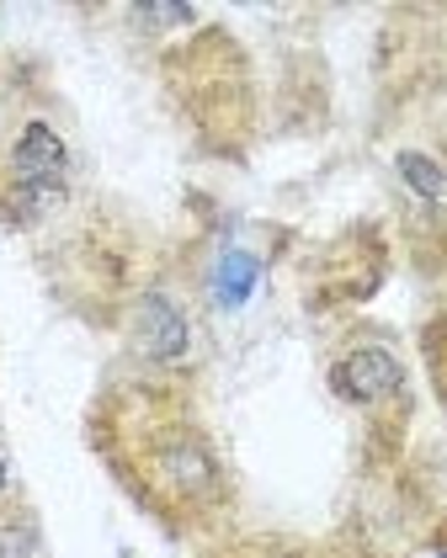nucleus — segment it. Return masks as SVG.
Returning a JSON list of instances; mask_svg holds the SVG:
<instances>
[{
	"instance_id": "nucleus-2",
	"label": "nucleus",
	"mask_w": 447,
	"mask_h": 558,
	"mask_svg": "<svg viewBox=\"0 0 447 558\" xmlns=\"http://www.w3.org/2000/svg\"><path fill=\"white\" fill-rule=\"evenodd\" d=\"M70 192L64 133L33 118L0 144V223H33Z\"/></svg>"
},
{
	"instance_id": "nucleus-6",
	"label": "nucleus",
	"mask_w": 447,
	"mask_h": 558,
	"mask_svg": "<svg viewBox=\"0 0 447 558\" xmlns=\"http://www.w3.org/2000/svg\"><path fill=\"white\" fill-rule=\"evenodd\" d=\"M214 558H352V554L325 548V543H299V537H245V543H229Z\"/></svg>"
},
{
	"instance_id": "nucleus-9",
	"label": "nucleus",
	"mask_w": 447,
	"mask_h": 558,
	"mask_svg": "<svg viewBox=\"0 0 447 558\" xmlns=\"http://www.w3.org/2000/svg\"><path fill=\"white\" fill-rule=\"evenodd\" d=\"M400 171H404V181H410L415 192H426V197H443V171H437L426 155H400Z\"/></svg>"
},
{
	"instance_id": "nucleus-3",
	"label": "nucleus",
	"mask_w": 447,
	"mask_h": 558,
	"mask_svg": "<svg viewBox=\"0 0 447 558\" xmlns=\"http://www.w3.org/2000/svg\"><path fill=\"white\" fill-rule=\"evenodd\" d=\"M171 70H177L181 107H186V118H192L197 129H203V118H208V101H219L224 133L245 129V123L224 107V101H234L240 112H251V96H245V64H240V53H234V44H229L224 33H203V44H192L186 53H177Z\"/></svg>"
},
{
	"instance_id": "nucleus-7",
	"label": "nucleus",
	"mask_w": 447,
	"mask_h": 558,
	"mask_svg": "<svg viewBox=\"0 0 447 558\" xmlns=\"http://www.w3.org/2000/svg\"><path fill=\"white\" fill-rule=\"evenodd\" d=\"M0 558H48L44 532L27 511H5L0 506Z\"/></svg>"
},
{
	"instance_id": "nucleus-10",
	"label": "nucleus",
	"mask_w": 447,
	"mask_h": 558,
	"mask_svg": "<svg viewBox=\"0 0 447 558\" xmlns=\"http://www.w3.org/2000/svg\"><path fill=\"white\" fill-rule=\"evenodd\" d=\"M5 489H11V469H5V458H0V500H5Z\"/></svg>"
},
{
	"instance_id": "nucleus-5",
	"label": "nucleus",
	"mask_w": 447,
	"mask_h": 558,
	"mask_svg": "<svg viewBox=\"0 0 447 558\" xmlns=\"http://www.w3.org/2000/svg\"><path fill=\"white\" fill-rule=\"evenodd\" d=\"M330 388H336L347 404L373 410V404H384V399H400L404 367H400V356H395V351H384V345H358V351L336 356V367H330Z\"/></svg>"
},
{
	"instance_id": "nucleus-11",
	"label": "nucleus",
	"mask_w": 447,
	"mask_h": 558,
	"mask_svg": "<svg viewBox=\"0 0 447 558\" xmlns=\"http://www.w3.org/2000/svg\"><path fill=\"white\" fill-rule=\"evenodd\" d=\"M426 558H447V537H443V543H432V548H426Z\"/></svg>"
},
{
	"instance_id": "nucleus-1",
	"label": "nucleus",
	"mask_w": 447,
	"mask_h": 558,
	"mask_svg": "<svg viewBox=\"0 0 447 558\" xmlns=\"http://www.w3.org/2000/svg\"><path fill=\"white\" fill-rule=\"evenodd\" d=\"M90 441L118 484L166 526L197 532L229 511L234 489L219 447L171 384L112 388L90 415Z\"/></svg>"
},
{
	"instance_id": "nucleus-4",
	"label": "nucleus",
	"mask_w": 447,
	"mask_h": 558,
	"mask_svg": "<svg viewBox=\"0 0 447 558\" xmlns=\"http://www.w3.org/2000/svg\"><path fill=\"white\" fill-rule=\"evenodd\" d=\"M129 341H134V351L144 362L177 367L192 351V325H186V314L166 293H138L134 308H129Z\"/></svg>"
},
{
	"instance_id": "nucleus-8",
	"label": "nucleus",
	"mask_w": 447,
	"mask_h": 558,
	"mask_svg": "<svg viewBox=\"0 0 447 558\" xmlns=\"http://www.w3.org/2000/svg\"><path fill=\"white\" fill-rule=\"evenodd\" d=\"M251 282H256V260H251V256H224L219 260L214 288H219L224 308H240V303H245V293H251Z\"/></svg>"
}]
</instances>
